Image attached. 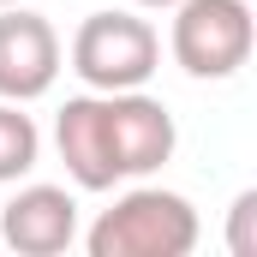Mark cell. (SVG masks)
Here are the masks:
<instances>
[{
	"label": "cell",
	"instance_id": "6da1fadb",
	"mask_svg": "<svg viewBox=\"0 0 257 257\" xmlns=\"http://www.w3.org/2000/svg\"><path fill=\"white\" fill-rule=\"evenodd\" d=\"M197 209L192 197L168 192V186H132L114 197V209H102L84 233L90 257H192L197 245Z\"/></svg>",
	"mask_w": 257,
	"mask_h": 257
},
{
	"label": "cell",
	"instance_id": "7a4b0ae2",
	"mask_svg": "<svg viewBox=\"0 0 257 257\" xmlns=\"http://www.w3.org/2000/svg\"><path fill=\"white\" fill-rule=\"evenodd\" d=\"M66 60H72L84 90H102V96L108 90H144L162 66V36L138 12H90L72 30Z\"/></svg>",
	"mask_w": 257,
	"mask_h": 257
},
{
	"label": "cell",
	"instance_id": "3957f363",
	"mask_svg": "<svg viewBox=\"0 0 257 257\" xmlns=\"http://www.w3.org/2000/svg\"><path fill=\"white\" fill-rule=\"evenodd\" d=\"M168 12H174L168 48H174V66L186 78L221 84L251 60V48H257L251 0H174Z\"/></svg>",
	"mask_w": 257,
	"mask_h": 257
},
{
	"label": "cell",
	"instance_id": "277c9868",
	"mask_svg": "<svg viewBox=\"0 0 257 257\" xmlns=\"http://www.w3.org/2000/svg\"><path fill=\"white\" fill-rule=\"evenodd\" d=\"M102 126H108V156L120 180H144L162 162H174V114L168 102H156L150 90H108L102 96Z\"/></svg>",
	"mask_w": 257,
	"mask_h": 257
},
{
	"label": "cell",
	"instance_id": "5b68a950",
	"mask_svg": "<svg viewBox=\"0 0 257 257\" xmlns=\"http://www.w3.org/2000/svg\"><path fill=\"white\" fill-rule=\"evenodd\" d=\"M60 30L42 18V12H24V6H6L0 12V102H36L54 90L60 78Z\"/></svg>",
	"mask_w": 257,
	"mask_h": 257
},
{
	"label": "cell",
	"instance_id": "8992f818",
	"mask_svg": "<svg viewBox=\"0 0 257 257\" xmlns=\"http://www.w3.org/2000/svg\"><path fill=\"white\" fill-rule=\"evenodd\" d=\"M0 239L18 257H60L78 239V197L66 186H24L0 209Z\"/></svg>",
	"mask_w": 257,
	"mask_h": 257
},
{
	"label": "cell",
	"instance_id": "52a82bcc",
	"mask_svg": "<svg viewBox=\"0 0 257 257\" xmlns=\"http://www.w3.org/2000/svg\"><path fill=\"white\" fill-rule=\"evenodd\" d=\"M54 150H60V162H66L78 192H114L120 186L114 156H108V126H102V90L72 96L54 114Z\"/></svg>",
	"mask_w": 257,
	"mask_h": 257
},
{
	"label": "cell",
	"instance_id": "ba28073f",
	"mask_svg": "<svg viewBox=\"0 0 257 257\" xmlns=\"http://www.w3.org/2000/svg\"><path fill=\"white\" fill-rule=\"evenodd\" d=\"M42 156V132L24 114V102H0V186L24 180Z\"/></svg>",
	"mask_w": 257,
	"mask_h": 257
},
{
	"label": "cell",
	"instance_id": "9c48e42d",
	"mask_svg": "<svg viewBox=\"0 0 257 257\" xmlns=\"http://www.w3.org/2000/svg\"><path fill=\"white\" fill-rule=\"evenodd\" d=\"M227 251H233V257H257V192H239V197H233Z\"/></svg>",
	"mask_w": 257,
	"mask_h": 257
},
{
	"label": "cell",
	"instance_id": "30bf717a",
	"mask_svg": "<svg viewBox=\"0 0 257 257\" xmlns=\"http://www.w3.org/2000/svg\"><path fill=\"white\" fill-rule=\"evenodd\" d=\"M132 6H162V12H168V6H174V0H132Z\"/></svg>",
	"mask_w": 257,
	"mask_h": 257
},
{
	"label": "cell",
	"instance_id": "8fae6325",
	"mask_svg": "<svg viewBox=\"0 0 257 257\" xmlns=\"http://www.w3.org/2000/svg\"><path fill=\"white\" fill-rule=\"evenodd\" d=\"M0 6H18V0H0Z\"/></svg>",
	"mask_w": 257,
	"mask_h": 257
}]
</instances>
